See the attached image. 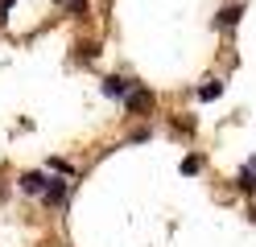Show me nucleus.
<instances>
[{
  "label": "nucleus",
  "mask_w": 256,
  "mask_h": 247,
  "mask_svg": "<svg viewBox=\"0 0 256 247\" xmlns=\"http://www.w3.org/2000/svg\"><path fill=\"white\" fill-rule=\"evenodd\" d=\"M46 186H50L46 173H21V190L25 194H46Z\"/></svg>",
  "instance_id": "4"
},
{
  "label": "nucleus",
  "mask_w": 256,
  "mask_h": 247,
  "mask_svg": "<svg viewBox=\"0 0 256 247\" xmlns=\"http://www.w3.org/2000/svg\"><path fill=\"white\" fill-rule=\"evenodd\" d=\"M223 95V82H206V87H198V99L202 103H211V99H219Z\"/></svg>",
  "instance_id": "7"
},
{
  "label": "nucleus",
  "mask_w": 256,
  "mask_h": 247,
  "mask_svg": "<svg viewBox=\"0 0 256 247\" xmlns=\"http://www.w3.org/2000/svg\"><path fill=\"white\" fill-rule=\"evenodd\" d=\"M128 91H132V82H128V78H120V74H108V78H104V95H112V99H124Z\"/></svg>",
  "instance_id": "2"
},
{
  "label": "nucleus",
  "mask_w": 256,
  "mask_h": 247,
  "mask_svg": "<svg viewBox=\"0 0 256 247\" xmlns=\"http://www.w3.org/2000/svg\"><path fill=\"white\" fill-rule=\"evenodd\" d=\"M198 169H202V157H198V153H190V157L182 161V173H186V177H194Z\"/></svg>",
  "instance_id": "8"
},
{
  "label": "nucleus",
  "mask_w": 256,
  "mask_h": 247,
  "mask_svg": "<svg viewBox=\"0 0 256 247\" xmlns=\"http://www.w3.org/2000/svg\"><path fill=\"white\" fill-rule=\"evenodd\" d=\"M236 186L244 190V194H256V173H252V169H240V177H236Z\"/></svg>",
  "instance_id": "6"
},
{
  "label": "nucleus",
  "mask_w": 256,
  "mask_h": 247,
  "mask_svg": "<svg viewBox=\"0 0 256 247\" xmlns=\"http://www.w3.org/2000/svg\"><path fill=\"white\" fill-rule=\"evenodd\" d=\"M66 190H70V186H66V177H50V186H46V194H42V198H46L50 206H58L62 198H66Z\"/></svg>",
  "instance_id": "3"
},
{
  "label": "nucleus",
  "mask_w": 256,
  "mask_h": 247,
  "mask_svg": "<svg viewBox=\"0 0 256 247\" xmlns=\"http://www.w3.org/2000/svg\"><path fill=\"white\" fill-rule=\"evenodd\" d=\"M240 12H244V4H228V8L219 12L215 25H219V29H236V25H240Z\"/></svg>",
  "instance_id": "5"
},
{
  "label": "nucleus",
  "mask_w": 256,
  "mask_h": 247,
  "mask_svg": "<svg viewBox=\"0 0 256 247\" xmlns=\"http://www.w3.org/2000/svg\"><path fill=\"white\" fill-rule=\"evenodd\" d=\"M124 99H128V107H132V111H149L153 107V91L140 87V82H132V91H128Z\"/></svg>",
  "instance_id": "1"
}]
</instances>
